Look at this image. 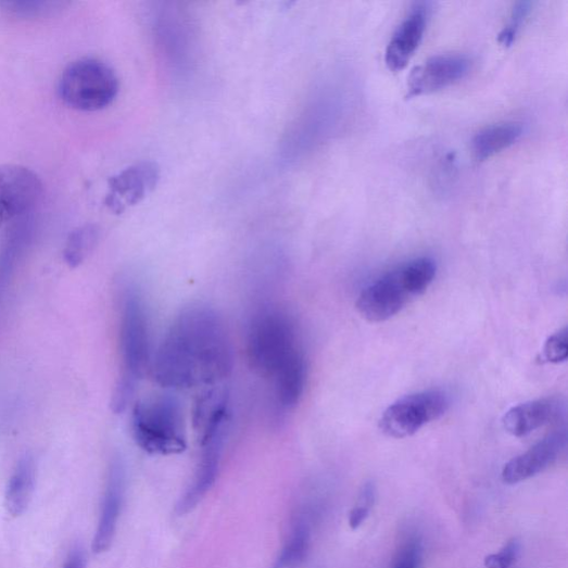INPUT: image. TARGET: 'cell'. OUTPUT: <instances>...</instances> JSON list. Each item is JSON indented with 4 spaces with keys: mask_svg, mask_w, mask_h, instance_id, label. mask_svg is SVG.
I'll list each match as a JSON object with an SVG mask.
<instances>
[{
    "mask_svg": "<svg viewBox=\"0 0 568 568\" xmlns=\"http://www.w3.org/2000/svg\"><path fill=\"white\" fill-rule=\"evenodd\" d=\"M233 349L216 310L197 303L182 310L166 333L152 363V377L174 390L214 387L229 378Z\"/></svg>",
    "mask_w": 568,
    "mask_h": 568,
    "instance_id": "1",
    "label": "cell"
},
{
    "mask_svg": "<svg viewBox=\"0 0 568 568\" xmlns=\"http://www.w3.org/2000/svg\"><path fill=\"white\" fill-rule=\"evenodd\" d=\"M247 352L251 367L274 389L282 408L295 406L306 383V358L296 323L288 310L270 305L249 324Z\"/></svg>",
    "mask_w": 568,
    "mask_h": 568,
    "instance_id": "2",
    "label": "cell"
},
{
    "mask_svg": "<svg viewBox=\"0 0 568 568\" xmlns=\"http://www.w3.org/2000/svg\"><path fill=\"white\" fill-rule=\"evenodd\" d=\"M121 352L123 374L113 397L115 412L130 403L150 359L149 325L140 292L127 286L121 302Z\"/></svg>",
    "mask_w": 568,
    "mask_h": 568,
    "instance_id": "3",
    "label": "cell"
},
{
    "mask_svg": "<svg viewBox=\"0 0 568 568\" xmlns=\"http://www.w3.org/2000/svg\"><path fill=\"white\" fill-rule=\"evenodd\" d=\"M132 437L149 454L172 455L187 449L184 409L172 394L139 401L131 416Z\"/></svg>",
    "mask_w": 568,
    "mask_h": 568,
    "instance_id": "4",
    "label": "cell"
},
{
    "mask_svg": "<svg viewBox=\"0 0 568 568\" xmlns=\"http://www.w3.org/2000/svg\"><path fill=\"white\" fill-rule=\"evenodd\" d=\"M118 92L119 79L115 71L93 59H83L67 66L59 83L61 99L79 112L105 110Z\"/></svg>",
    "mask_w": 568,
    "mask_h": 568,
    "instance_id": "5",
    "label": "cell"
},
{
    "mask_svg": "<svg viewBox=\"0 0 568 568\" xmlns=\"http://www.w3.org/2000/svg\"><path fill=\"white\" fill-rule=\"evenodd\" d=\"M229 408L212 411L195 422L201 456L190 487L180 498L176 512L182 516L191 512L214 487L227 440Z\"/></svg>",
    "mask_w": 568,
    "mask_h": 568,
    "instance_id": "6",
    "label": "cell"
},
{
    "mask_svg": "<svg viewBox=\"0 0 568 568\" xmlns=\"http://www.w3.org/2000/svg\"><path fill=\"white\" fill-rule=\"evenodd\" d=\"M449 406L447 395L439 390L409 394L397 400L384 411L380 420V429L390 438H407L442 418Z\"/></svg>",
    "mask_w": 568,
    "mask_h": 568,
    "instance_id": "7",
    "label": "cell"
},
{
    "mask_svg": "<svg viewBox=\"0 0 568 568\" xmlns=\"http://www.w3.org/2000/svg\"><path fill=\"white\" fill-rule=\"evenodd\" d=\"M43 186L36 173L20 165H0V228L29 214Z\"/></svg>",
    "mask_w": 568,
    "mask_h": 568,
    "instance_id": "8",
    "label": "cell"
},
{
    "mask_svg": "<svg viewBox=\"0 0 568 568\" xmlns=\"http://www.w3.org/2000/svg\"><path fill=\"white\" fill-rule=\"evenodd\" d=\"M412 299L397 267L361 292L356 308L366 320L379 324L401 313Z\"/></svg>",
    "mask_w": 568,
    "mask_h": 568,
    "instance_id": "9",
    "label": "cell"
},
{
    "mask_svg": "<svg viewBox=\"0 0 568 568\" xmlns=\"http://www.w3.org/2000/svg\"><path fill=\"white\" fill-rule=\"evenodd\" d=\"M160 179L161 169L156 163L141 162L124 169L109 181L108 209L116 215L124 214L156 189Z\"/></svg>",
    "mask_w": 568,
    "mask_h": 568,
    "instance_id": "10",
    "label": "cell"
},
{
    "mask_svg": "<svg viewBox=\"0 0 568 568\" xmlns=\"http://www.w3.org/2000/svg\"><path fill=\"white\" fill-rule=\"evenodd\" d=\"M466 55L434 56L412 71L407 78V98L420 97L442 90L466 77L471 71Z\"/></svg>",
    "mask_w": 568,
    "mask_h": 568,
    "instance_id": "11",
    "label": "cell"
},
{
    "mask_svg": "<svg viewBox=\"0 0 568 568\" xmlns=\"http://www.w3.org/2000/svg\"><path fill=\"white\" fill-rule=\"evenodd\" d=\"M567 445L565 429L544 438L526 453L512 458L503 469L504 483L514 485L534 478L548 469Z\"/></svg>",
    "mask_w": 568,
    "mask_h": 568,
    "instance_id": "12",
    "label": "cell"
},
{
    "mask_svg": "<svg viewBox=\"0 0 568 568\" xmlns=\"http://www.w3.org/2000/svg\"><path fill=\"white\" fill-rule=\"evenodd\" d=\"M430 11L428 3H417L393 34L386 50V65L391 72L403 71L415 56L425 37Z\"/></svg>",
    "mask_w": 568,
    "mask_h": 568,
    "instance_id": "13",
    "label": "cell"
},
{
    "mask_svg": "<svg viewBox=\"0 0 568 568\" xmlns=\"http://www.w3.org/2000/svg\"><path fill=\"white\" fill-rule=\"evenodd\" d=\"M565 403L558 397H546L516 405L503 418L504 429L516 438H523L564 418Z\"/></svg>",
    "mask_w": 568,
    "mask_h": 568,
    "instance_id": "14",
    "label": "cell"
},
{
    "mask_svg": "<svg viewBox=\"0 0 568 568\" xmlns=\"http://www.w3.org/2000/svg\"><path fill=\"white\" fill-rule=\"evenodd\" d=\"M125 479L124 463L121 458H115L112 463L109 485L92 542L94 554L109 551L113 544L124 501Z\"/></svg>",
    "mask_w": 568,
    "mask_h": 568,
    "instance_id": "15",
    "label": "cell"
},
{
    "mask_svg": "<svg viewBox=\"0 0 568 568\" xmlns=\"http://www.w3.org/2000/svg\"><path fill=\"white\" fill-rule=\"evenodd\" d=\"M36 484V468L34 458L25 455L17 464L5 494V506L8 512L18 518L28 508Z\"/></svg>",
    "mask_w": 568,
    "mask_h": 568,
    "instance_id": "16",
    "label": "cell"
},
{
    "mask_svg": "<svg viewBox=\"0 0 568 568\" xmlns=\"http://www.w3.org/2000/svg\"><path fill=\"white\" fill-rule=\"evenodd\" d=\"M313 526L310 516L301 512L292 521L291 530L273 568H299L312 544Z\"/></svg>",
    "mask_w": 568,
    "mask_h": 568,
    "instance_id": "17",
    "label": "cell"
},
{
    "mask_svg": "<svg viewBox=\"0 0 568 568\" xmlns=\"http://www.w3.org/2000/svg\"><path fill=\"white\" fill-rule=\"evenodd\" d=\"M523 131L522 124L514 122L487 127L474 138L472 151L476 160L484 162L495 156L496 153L518 141Z\"/></svg>",
    "mask_w": 568,
    "mask_h": 568,
    "instance_id": "18",
    "label": "cell"
},
{
    "mask_svg": "<svg viewBox=\"0 0 568 568\" xmlns=\"http://www.w3.org/2000/svg\"><path fill=\"white\" fill-rule=\"evenodd\" d=\"M99 229L94 225H85L75 229L68 237L64 256L66 263L76 268L81 265L98 243Z\"/></svg>",
    "mask_w": 568,
    "mask_h": 568,
    "instance_id": "19",
    "label": "cell"
},
{
    "mask_svg": "<svg viewBox=\"0 0 568 568\" xmlns=\"http://www.w3.org/2000/svg\"><path fill=\"white\" fill-rule=\"evenodd\" d=\"M377 490L373 482L365 484L358 495L357 504L352 508L349 515V526L355 531L363 526L369 518L373 506L375 505Z\"/></svg>",
    "mask_w": 568,
    "mask_h": 568,
    "instance_id": "20",
    "label": "cell"
},
{
    "mask_svg": "<svg viewBox=\"0 0 568 568\" xmlns=\"http://www.w3.org/2000/svg\"><path fill=\"white\" fill-rule=\"evenodd\" d=\"M532 7L533 4L531 2H521L514 7L507 24L498 35L497 40L500 43L508 47L514 42L516 36H518L523 24L530 16Z\"/></svg>",
    "mask_w": 568,
    "mask_h": 568,
    "instance_id": "21",
    "label": "cell"
},
{
    "mask_svg": "<svg viewBox=\"0 0 568 568\" xmlns=\"http://www.w3.org/2000/svg\"><path fill=\"white\" fill-rule=\"evenodd\" d=\"M422 556L424 546L420 538L411 537L397 551L392 568H420Z\"/></svg>",
    "mask_w": 568,
    "mask_h": 568,
    "instance_id": "22",
    "label": "cell"
},
{
    "mask_svg": "<svg viewBox=\"0 0 568 568\" xmlns=\"http://www.w3.org/2000/svg\"><path fill=\"white\" fill-rule=\"evenodd\" d=\"M568 331L567 328L554 333L544 345V356L551 364H560L568 355Z\"/></svg>",
    "mask_w": 568,
    "mask_h": 568,
    "instance_id": "23",
    "label": "cell"
},
{
    "mask_svg": "<svg viewBox=\"0 0 568 568\" xmlns=\"http://www.w3.org/2000/svg\"><path fill=\"white\" fill-rule=\"evenodd\" d=\"M521 551L519 541L513 540L508 542L501 552L491 554L485 557L484 564L487 568H509L518 558Z\"/></svg>",
    "mask_w": 568,
    "mask_h": 568,
    "instance_id": "24",
    "label": "cell"
},
{
    "mask_svg": "<svg viewBox=\"0 0 568 568\" xmlns=\"http://www.w3.org/2000/svg\"><path fill=\"white\" fill-rule=\"evenodd\" d=\"M53 5L55 4L43 2H18L7 4L11 12L23 16H33L39 13H43L48 10H51V7Z\"/></svg>",
    "mask_w": 568,
    "mask_h": 568,
    "instance_id": "25",
    "label": "cell"
},
{
    "mask_svg": "<svg viewBox=\"0 0 568 568\" xmlns=\"http://www.w3.org/2000/svg\"><path fill=\"white\" fill-rule=\"evenodd\" d=\"M86 566H87L86 552L83 547L77 546L71 552L63 568H86Z\"/></svg>",
    "mask_w": 568,
    "mask_h": 568,
    "instance_id": "26",
    "label": "cell"
}]
</instances>
